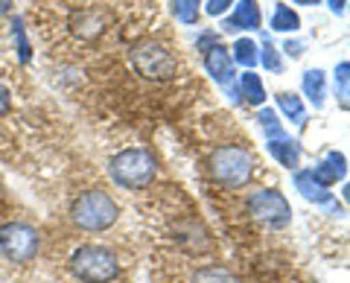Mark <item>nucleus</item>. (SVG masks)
<instances>
[{"mask_svg": "<svg viewBox=\"0 0 350 283\" xmlns=\"http://www.w3.org/2000/svg\"><path fill=\"white\" fill-rule=\"evenodd\" d=\"M211 176L216 184H222L225 190H239L251 181V172H254V158L251 152L243 146H219L211 161Z\"/></svg>", "mask_w": 350, "mask_h": 283, "instance_id": "nucleus-1", "label": "nucleus"}, {"mask_svg": "<svg viewBox=\"0 0 350 283\" xmlns=\"http://www.w3.org/2000/svg\"><path fill=\"white\" fill-rule=\"evenodd\" d=\"M111 178L126 190H144L155 178V158L146 149H123L108 164Z\"/></svg>", "mask_w": 350, "mask_h": 283, "instance_id": "nucleus-2", "label": "nucleus"}, {"mask_svg": "<svg viewBox=\"0 0 350 283\" xmlns=\"http://www.w3.org/2000/svg\"><path fill=\"white\" fill-rule=\"evenodd\" d=\"M70 216L82 231H105V228H111L117 222L120 211L105 190H88L73 202Z\"/></svg>", "mask_w": 350, "mask_h": 283, "instance_id": "nucleus-3", "label": "nucleus"}, {"mask_svg": "<svg viewBox=\"0 0 350 283\" xmlns=\"http://www.w3.org/2000/svg\"><path fill=\"white\" fill-rule=\"evenodd\" d=\"M70 271L82 283H111L120 275V263L103 245H82L70 257Z\"/></svg>", "mask_w": 350, "mask_h": 283, "instance_id": "nucleus-4", "label": "nucleus"}, {"mask_svg": "<svg viewBox=\"0 0 350 283\" xmlns=\"http://www.w3.org/2000/svg\"><path fill=\"white\" fill-rule=\"evenodd\" d=\"M131 68L152 82H170L178 73L175 56L158 41H140V44L131 47Z\"/></svg>", "mask_w": 350, "mask_h": 283, "instance_id": "nucleus-5", "label": "nucleus"}, {"mask_svg": "<svg viewBox=\"0 0 350 283\" xmlns=\"http://www.w3.org/2000/svg\"><path fill=\"white\" fill-rule=\"evenodd\" d=\"M257 123L262 126V132H266V137H269V144H266V146H269V152H271V158H275L280 167H286V170H298L301 146L286 135V129L280 126L278 114L271 111V108H260Z\"/></svg>", "mask_w": 350, "mask_h": 283, "instance_id": "nucleus-6", "label": "nucleus"}, {"mask_svg": "<svg viewBox=\"0 0 350 283\" xmlns=\"http://www.w3.org/2000/svg\"><path fill=\"white\" fill-rule=\"evenodd\" d=\"M248 213L266 228H286L292 222V208L280 190H257L248 196Z\"/></svg>", "mask_w": 350, "mask_h": 283, "instance_id": "nucleus-7", "label": "nucleus"}, {"mask_svg": "<svg viewBox=\"0 0 350 283\" xmlns=\"http://www.w3.org/2000/svg\"><path fill=\"white\" fill-rule=\"evenodd\" d=\"M38 245H41L38 231L24 222H9L0 228V248L12 263H29L38 254Z\"/></svg>", "mask_w": 350, "mask_h": 283, "instance_id": "nucleus-8", "label": "nucleus"}, {"mask_svg": "<svg viewBox=\"0 0 350 283\" xmlns=\"http://www.w3.org/2000/svg\"><path fill=\"white\" fill-rule=\"evenodd\" d=\"M70 29L76 38L96 41L108 29V12L105 9H96V6L79 9V12H73V18H70Z\"/></svg>", "mask_w": 350, "mask_h": 283, "instance_id": "nucleus-9", "label": "nucleus"}, {"mask_svg": "<svg viewBox=\"0 0 350 283\" xmlns=\"http://www.w3.org/2000/svg\"><path fill=\"white\" fill-rule=\"evenodd\" d=\"M295 187L301 190L304 199H310V202H315V204H324V208H330L333 213H342L338 202H333V196L327 193V187H321V184L312 178L310 170H298V172H295Z\"/></svg>", "mask_w": 350, "mask_h": 283, "instance_id": "nucleus-10", "label": "nucleus"}, {"mask_svg": "<svg viewBox=\"0 0 350 283\" xmlns=\"http://www.w3.org/2000/svg\"><path fill=\"white\" fill-rule=\"evenodd\" d=\"M204 68H207V73H211L216 82L231 85V79H234V62H231V56H228V50L222 44L204 47Z\"/></svg>", "mask_w": 350, "mask_h": 283, "instance_id": "nucleus-11", "label": "nucleus"}, {"mask_svg": "<svg viewBox=\"0 0 350 283\" xmlns=\"http://www.w3.org/2000/svg\"><path fill=\"white\" fill-rule=\"evenodd\" d=\"M312 172V178L321 184V187H330V184H336L338 178H345V155L342 152H327V155L315 164V170H310Z\"/></svg>", "mask_w": 350, "mask_h": 283, "instance_id": "nucleus-12", "label": "nucleus"}, {"mask_svg": "<svg viewBox=\"0 0 350 283\" xmlns=\"http://www.w3.org/2000/svg\"><path fill=\"white\" fill-rule=\"evenodd\" d=\"M228 32H237V29H257L260 27V6L257 0H239L237 3V12L231 15L222 24Z\"/></svg>", "mask_w": 350, "mask_h": 283, "instance_id": "nucleus-13", "label": "nucleus"}, {"mask_svg": "<svg viewBox=\"0 0 350 283\" xmlns=\"http://www.w3.org/2000/svg\"><path fill=\"white\" fill-rule=\"evenodd\" d=\"M304 94L310 96V103L315 105V108H321L324 105V96H327V88H324V73L315 68V70H306L304 73Z\"/></svg>", "mask_w": 350, "mask_h": 283, "instance_id": "nucleus-14", "label": "nucleus"}, {"mask_svg": "<svg viewBox=\"0 0 350 283\" xmlns=\"http://www.w3.org/2000/svg\"><path fill=\"white\" fill-rule=\"evenodd\" d=\"M193 283H243V280L225 266H204L193 275Z\"/></svg>", "mask_w": 350, "mask_h": 283, "instance_id": "nucleus-15", "label": "nucleus"}, {"mask_svg": "<svg viewBox=\"0 0 350 283\" xmlns=\"http://www.w3.org/2000/svg\"><path fill=\"white\" fill-rule=\"evenodd\" d=\"M278 105H280V111L286 114V117L292 120L295 126H304L306 111H304V103H301V100H298V96H295V94H286V91H283V94H278Z\"/></svg>", "mask_w": 350, "mask_h": 283, "instance_id": "nucleus-16", "label": "nucleus"}, {"mask_svg": "<svg viewBox=\"0 0 350 283\" xmlns=\"http://www.w3.org/2000/svg\"><path fill=\"white\" fill-rule=\"evenodd\" d=\"M298 27H301V18L295 15L286 3H278L275 6V15H271V29H278V32H295Z\"/></svg>", "mask_w": 350, "mask_h": 283, "instance_id": "nucleus-17", "label": "nucleus"}, {"mask_svg": "<svg viewBox=\"0 0 350 283\" xmlns=\"http://www.w3.org/2000/svg\"><path fill=\"white\" fill-rule=\"evenodd\" d=\"M243 96H245V103L251 105H262V100H266V91H262V82H260V76L257 73H243Z\"/></svg>", "mask_w": 350, "mask_h": 283, "instance_id": "nucleus-18", "label": "nucleus"}, {"mask_svg": "<svg viewBox=\"0 0 350 283\" xmlns=\"http://www.w3.org/2000/svg\"><path fill=\"white\" fill-rule=\"evenodd\" d=\"M199 9H202V0H172V15L181 24H196L199 21Z\"/></svg>", "mask_w": 350, "mask_h": 283, "instance_id": "nucleus-19", "label": "nucleus"}, {"mask_svg": "<svg viewBox=\"0 0 350 283\" xmlns=\"http://www.w3.org/2000/svg\"><path fill=\"white\" fill-rule=\"evenodd\" d=\"M237 64H243V68H254L257 64V44L251 38H239L234 44V59Z\"/></svg>", "mask_w": 350, "mask_h": 283, "instance_id": "nucleus-20", "label": "nucleus"}, {"mask_svg": "<svg viewBox=\"0 0 350 283\" xmlns=\"http://www.w3.org/2000/svg\"><path fill=\"white\" fill-rule=\"evenodd\" d=\"M12 36H15V47H18L21 64H29L32 47H29V38H27V29H24V21H21V18H12Z\"/></svg>", "mask_w": 350, "mask_h": 283, "instance_id": "nucleus-21", "label": "nucleus"}, {"mask_svg": "<svg viewBox=\"0 0 350 283\" xmlns=\"http://www.w3.org/2000/svg\"><path fill=\"white\" fill-rule=\"evenodd\" d=\"M336 94H338V103H342V108L347 111L350 105V64L342 62L336 68Z\"/></svg>", "mask_w": 350, "mask_h": 283, "instance_id": "nucleus-22", "label": "nucleus"}, {"mask_svg": "<svg viewBox=\"0 0 350 283\" xmlns=\"http://www.w3.org/2000/svg\"><path fill=\"white\" fill-rule=\"evenodd\" d=\"M257 59L266 64V70H271V73H280L283 70V64H280V56H278V50L271 47V41L266 38L262 41V53H257Z\"/></svg>", "mask_w": 350, "mask_h": 283, "instance_id": "nucleus-23", "label": "nucleus"}, {"mask_svg": "<svg viewBox=\"0 0 350 283\" xmlns=\"http://www.w3.org/2000/svg\"><path fill=\"white\" fill-rule=\"evenodd\" d=\"M231 3H234V0H207L204 12L216 18V15H222V12H228V9H231Z\"/></svg>", "mask_w": 350, "mask_h": 283, "instance_id": "nucleus-24", "label": "nucleus"}, {"mask_svg": "<svg viewBox=\"0 0 350 283\" xmlns=\"http://www.w3.org/2000/svg\"><path fill=\"white\" fill-rule=\"evenodd\" d=\"M9 105H12V91H9L3 82H0V117L9 114Z\"/></svg>", "mask_w": 350, "mask_h": 283, "instance_id": "nucleus-25", "label": "nucleus"}, {"mask_svg": "<svg viewBox=\"0 0 350 283\" xmlns=\"http://www.w3.org/2000/svg\"><path fill=\"white\" fill-rule=\"evenodd\" d=\"M283 50H286L292 59H298L301 53H304V44H301V41H286V44H283Z\"/></svg>", "mask_w": 350, "mask_h": 283, "instance_id": "nucleus-26", "label": "nucleus"}, {"mask_svg": "<svg viewBox=\"0 0 350 283\" xmlns=\"http://www.w3.org/2000/svg\"><path fill=\"white\" fill-rule=\"evenodd\" d=\"M327 3H330V9L336 15H342L345 12V6H347V0H327Z\"/></svg>", "mask_w": 350, "mask_h": 283, "instance_id": "nucleus-27", "label": "nucleus"}, {"mask_svg": "<svg viewBox=\"0 0 350 283\" xmlns=\"http://www.w3.org/2000/svg\"><path fill=\"white\" fill-rule=\"evenodd\" d=\"M12 9V0H0V15H6Z\"/></svg>", "mask_w": 350, "mask_h": 283, "instance_id": "nucleus-28", "label": "nucleus"}, {"mask_svg": "<svg viewBox=\"0 0 350 283\" xmlns=\"http://www.w3.org/2000/svg\"><path fill=\"white\" fill-rule=\"evenodd\" d=\"M292 3H301V6H315V3H321V0H292Z\"/></svg>", "mask_w": 350, "mask_h": 283, "instance_id": "nucleus-29", "label": "nucleus"}]
</instances>
